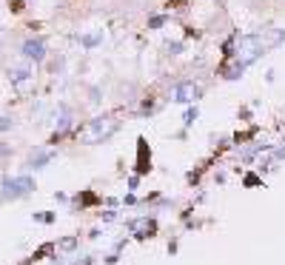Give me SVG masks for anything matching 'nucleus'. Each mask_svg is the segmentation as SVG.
<instances>
[{"label": "nucleus", "instance_id": "11", "mask_svg": "<svg viewBox=\"0 0 285 265\" xmlns=\"http://www.w3.org/2000/svg\"><path fill=\"white\" fill-rule=\"evenodd\" d=\"M77 40H80L83 46H97V43H100V34H91V37H77Z\"/></svg>", "mask_w": 285, "mask_h": 265}, {"label": "nucleus", "instance_id": "10", "mask_svg": "<svg viewBox=\"0 0 285 265\" xmlns=\"http://www.w3.org/2000/svg\"><path fill=\"white\" fill-rule=\"evenodd\" d=\"M9 129H15V117L3 114L0 117V132H9Z\"/></svg>", "mask_w": 285, "mask_h": 265}, {"label": "nucleus", "instance_id": "1", "mask_svg": "<svg viewBox=\"0 0 285 265\" xmlns=\"http://www.w3.org/2000/svg\"><path fill=\"white\" fill-rule=\"evenodd\" d=\"M280 43H285V32L283 29H263V32H254V34L240 37L237 46H234V51H231L234 63L225 68V77H228V80L240 77L254 60H260L265 51L274 49V46H280Z\"/></svg>", "mask_w": 285, "mask_h": 265}, {"label": "nucleus", "instance_id": "6", "mask_svg": "<svg viewBox=\"0 0 285 265\" xmlns=\"http://www.w3.org/2000/svg\"><path fill=\"white\" fill-rule=\"evenodd\" d=\"M51 160H54V151L49 149H34L29 157H26V168H34V171H40L43 166H49Z\"/></svg>", "mask_w": 285, "mask_h": 265}, {"label": "nucleus", "instance_id": "7", "mask_svg": "<svg viewBox=\"0 0 285 265\" xmlns=\"http://www.w3.org/2000/svg\"><path fill=\"white\" fill-rule=\"evenodd\" d=\"M6 74H9V83L12 86H26V83H32V77H34L32 66H12Z\"/></svg>", "mask_w": 285, "mask_h": 265}, {"label": "nucleus", "instance_id": "12", "mask_svg": "<svg viewBox=\"0 0 285 265\" xmlns=\"http://www.w3.org/2000/svg\"><path fill=\"white\" fill-rule=\"evenodd\" d=\"M194 117H197V109H188V111H185V126H191Z\"/></svg>", "mask_w": 285, "mask_h": 265}, {"label": "nucleus", "instance_id": "8", "mask_svg": "<svg viewBox=\"0 0 285 265\" xmlns=\"http://www.w3.org/2000/svg\"><path fill=\"white\" fill-rule=\"evenodd\" d=\"M129 228L137 234V237H151V234L157 231V222L149 220V217H143V220H134V222H129Z\"/></svg>", "mask_w": 285, "mask_h": 265}, {"label": "nucleus", "instance_id": "3", "mask_svg": "<svg viewBox=\"0 0 285 265\" xmlns=\"http://www.w3.org/2000/svg\"><path fill=\"white\" fill-rule=\"evenodd\" d=\"M32 191H34V180L26 177V174H20V177H6V180H3L0 197L3 199H20V197H26V194H32Z\"/></svg>", "mask_w": 285, "mask_h": 265}, {"label": "nucleus", "instance_id": "9", "mask_svg": "<svg viewBox=\"0 0 285 265\" xmlns=\"http://www.w3.org/2000/svg\"><path fill=\"white\" fill-rule=\"evenodd\" d=\"M68 126H71V111L63 106V109H60V117H57V134H63Z\"/></svg>", "mask_w": 285, "mask_h": 265}, {"label": "nucleus", "instance_id": "2", "mask_svg": "<svg viewBox=\"0 0 285 265\" xmlns=\"http://www.w3.org/2000/svg\"><path fill=\"white\" fill-rule=\"evenodd\" d=\"M120 129V120L114 114H106V117H94L86 123V129L80 132V140L88 143V146H97V143H106L111 134Z\"/></svg>", "mask_w": 285, "mask_h": 265}, {"label": "nucleus", "instance_id": "4", "mask_svg": "<svg viewBox=\"0 0 285 265\" xmlns=\"http://www.w3.org/2000/svg\"><path fill=\"white\" fill-rule=\"evenodd\" d=\"M20 51H23L26 60H34V63H43V60H46V43H43L40 37H29V40L20 46Z\"/></svg>", "mask_w": 285, "mask_h": 265}, {"label": "nucleus", "instance_id": "5", "mask_svg": "<svg viewBox=\"0 0 285 265\" xmlns=\"http://www.w3.org/2000/svg\"><path fill=\"white\" fill-rule=\"evenodd\" d=\"M200 97V86L197 83H180L174 88V103H194V100Z\"/></svg>", "mask_w": 285, "mask_h": 265}]
</instances>
